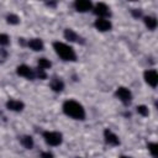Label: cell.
Here are the masks:
<instances>
[{"instance_id":"1","label":"cell","mask_w":158,"mask_h":158,"mask_svg":"<svg viewBox=\"0 0 158 158\" xmlns=\"http://www.w3.org/2000/svg\"><path fill=\"white\" fill-rule=\"evenodd\" d=\"M62 109H63V112L67 116H69V117H72L74 120H84L85 118V110H84L83 105L79 104L75 100L64 101Z\"/></svg>"},{"instance_id":"2","label":"cell","mask_w":158,"mask_h":158,"mask_svg":"<svg viewBox=\"0 0 158 158\" xmlns=\"http://www.w3.org/2000/svg\"><path fill=\"white\" fill-rule=\"evenodd\" d=\"M53 48H54L56 53L59 56V58H62L63 60H67V62H75L77 60V54L70 46L57 41V42H53Z\"/></svg>"},{"instance_id":"3","label":"cell","mask_w":158,"mask_h":158,"mask_svg":"<svg viewBox=\"0 0 158 158\" xmlns=\"http://www.w3.org/2000/svg\"><path fill=\"white\" fill-rule=\"evenodd\" d=\"M42 136H43L46 143L49 144V146H53V147L59 146V144L62 143V141H63L62 133L56 132V131H44V132L42 133Z\"/></svg>"},{"instance_id":"4","label":"cell","mask_w":158,"mask_h":158,"mask_svg":"<svg viewBox=\"0 0 158 158\" xmlns=\"http://www.w3.org/2000/svg\"><path fill=\"white\" fill-rule=\"evenodd\" d=\"M116 96L118 98V100L122 102V104H125V105H128L130 102H131V100H132V94H131V91L127 89V88H125V86H118L117 89H116Z\"/></svg>"},{"instance_id":"5","label":"cell","mask_w":158,"mask_h":158,"mask_svg":"<svg viewBox=\"0 0 158 158\" xmlns=\"http://www.w3.org/2000/svg\"><path fill=\"white\" fill-rule=\"evenodd\" d=\"M93 11H94V14L96 16H99V19H105V17H109L111 15L109 6L106 4H104V2H98L94 6V10Z\"/></svg>"},{"instance_id":"6","label":"cell","mask_w":158,"mask_h":158,"mask_svg":"<svg viewBox=\"0 0 158 158\" xmlns=\"http://www.w3.org/2000/svg\"><path fill=\"white\" fill-rule=\"evenodd\" d=\"M16 73H17L20 77H23V78L30 79V80H33V79L36 78L33 69H31V68H30L28 65H26V64L19 65V67L16 68Z\"/></svg>"},{"instance_id":"7","label":"cell","mask_w":158,"mask_h":158,"mask_svg":"<svg viewBox=\"0 0 158 158\" xmlns=\"http://www.w3.org/2000/svg\"><path fill=\"white\" fill-rule=\"evenodd\" d=\"M143 77H144V80H146V83L148 85H151L152 88H156L157 86V84H158V74H157V72L154 69L146 70L144 74H143Z\"/></svg>"},{"instance_id":"8","label":"cell","mask_w":158,"mask_h":158,"mask_svg":"<svg viewBox=\"0 0 158 158\" xmlns=\"http://www.w3.org/2000/svg\"><path fill=\"white\" fill-rule=\"evenodd\" d=\"M91 7H93V4L89 0H77L74 2V9L78 12H86L91 10Z\"/></svg>"},{"instance_id":"9","label":"cell","mask_w":158,"mask_h":158,"mask_svg":"<svg viewBox=\"0 0 158 158\" xmlns=\"http://www.w3.org/2000/svg\"><path fill=\"white\" fill-rule=\"evenodd\" d=\"M64 37L68 40V41H70V42H77V43H84L85 41H84V38L83 37H80L77 32H74L72 28H65L64 30Z\"/></svg>"},{"instance_id":"10","label":"cell","mask_w":158,"mask_h":158,"mask_svg":"<svg viewBox=\"0 0 158 158\" xmlns=\"http://www.w3.org/2000/svg\"><path fill=\"white\" fill-rule=\"evenodd\" d=\"M94 26H95L96 30H99V31H101V32L110 31L111 27H112L111 22H110L109 20H106V19H98V20H95Z\"/></svg>"},{"instance_id":"11","label":"cell","mask_w":158,"mask_h":158,"mask_svg":"<svg viewBox=\"0 0 158 158\" xmlns=\"http://www.w3.org/2000/svg\"><path fill=\"white\" fill-rule=\"evenodd\" d=\"M104 138H105V142H106L107 144H110V146H118V144H120L118 137H117L114 132H111L109 128H106V130L104 131Z\"/></svg>"},{"instance_id":"12","label":"cell","mask_w":158,"mask_h":158,"mask_svg":"<svg viewBox=\"0 0 158 158\" xmlns=\"http://www.w3.org/2000/svg\"><path fill=\"white\" fill-rule=\"evenodd\" d=\"M6 107L11 111H22L25 105L22 101L20 100H16V99H10L7 102H6Z\"/></svg>"},{"instance_id":"13","label":"cell","mask_w":158,"mask_h":158,"mask_svg":"<svg viewBox=\"0 0 158 158\" xmlns=\"http://www.w3.org/2000/svg\"><path fill=\"white\" fill-rule=\"evenodd\" d=\"M27 46H28L32 51H36V52L43 51V48H44V44H43V42H42L41 38H31V40H28Z\"/></svg>"},{"instance_id":"14","label":"cell","mask_w":158,"mask_h":158,"mask_svg":"<svg viewBox=\"0 0 158 158\" xmlns=\"http://www.w3.org/2000/svg\"><path fill=\"white\" fill-rule=\"evenodd\" d=\"M51 89L53 90V91H56V93H59V91H62L63 89H64V83H63V80L62 79H59V78H57V77H54L52 80H51Z\"/></svg>"},{"instance_id":"15","label":"cell","mask_w":158,"mask_h":158,"mask_svg":"<svg viewBox=\"0 0 158 158\" xmlns=\"http://www.w3.org/2000/svg\"><path fill=\"white\" fill-rule=\"evenodd\" d=\"M21 144L26 148V149H31L33 147V138L31 136H22L20 139Z\"/></svg>"},{"instance_id":"16","label":"cell","mask_w":158,"mask_h":158,"mask_svg":"<svg viewBox=\"0 0 158 158\" xmlns=\"http://www.w3.org/2000/svg\"><path fill=\"white\" fill-rule=\"evenodd\" d=\"M144 23H146V26L149 28V30H156V27H157V20H156V17H153V16H146L144 17Z\"/></svg>"},{"instance_id":"17","label":"cell","mask_w":158,"mask_h":158,"mask_svg":"<svg viewBox=\"0 0 158 158\" xmlns=\"http://www.w3.org/2000/svg\"><path fill=\"white\" fill-rule=\"evenodd\" d=\"M37 65H38V68H41V69L46 70V69L51 68L52 63H51V62H49L47 58H40V59L37 60Z\"/></svg>"},{"instance_id":"18","label":"cell","mask_w":158,"mask_h":158,"mask_svg":"<svg viewBox=\"0 0 158 158\" xmlns=\"http://www.w3.org/2000/svg\"><path fill=\"white\" fill-rule=\"evenodd\" d=\"M6 20H7V22H9L10 25H17V23L20 22V17H19L17 15H15V14H10V15H7Z\"/></svg>"},{"instance_id":"19","label":"cell","mask_w":158,"mask_h":158,"mask_svg":"<svg viewBox=\"0 0 158 158\" xmlns=\"http://www.w3.org/2000/svg\"><path fill=\"white\" fill-rule=\"evenodd\" d=\"M147 147H148V151L151 152V154L154 158H157V156H158V146H157V143H148Z\"/></svg>"},{"instance_id":"20","label":"cell","mask_w":158,"mask_h":158,"mask_svg":"<svg viewBox=\"0 0 158 158\" xmlns=\"http://www.w3.org/2000/svg\"><path fill=\"white\" fill-rule=\"evenodd\" d=\"M137 112H138L139 115H142V116H148V114H149L148 107H147L146 105H139V106H137Z\"/></svg>"},{"instance_id":"21","label":"cell","mask_w":158,"mask_h":158,"mask_svg":"<svg viewBox=\"0 0 158 158\" xmlns=\"http://www.w3.org/2000/svg\"><path fill=\"white\" fill-rule=\"evenodd\" d=\"M35 75H36L38 79H46V78H47L46 70H43V69H41V68H37V69L35 70Z\"/></svg>"},{"instance_id":"22","label":"cell","mask_w":158,"mask_h":158,"mask_svg":"<svg viewBox=\"0 0 158 158\" xmlns=\"http://www.w3.org/2000/svg\"><path fill=\"white\" fill-rule=\"evenodd\" d=\"M9 42H10L9 36L5 33H0V46H6L9 44Z\"/></svg>"},{"instance_id":"23","label":"cell","mask_w":158,"mask_h":158,"mask_svg":"<svg viewBox=\"0 0 158 158\" xmlns=\"http://www.w3.org/2000/svg\"><path fill=\"white\" fill-rule=\"evenodd\" d=\"M131 12H132L133 17H136V19H138V17H141V16H142V11H141V10L133 9V10H131Z\"/></svg>"},{"instance_id":"24","label":"cell","mask_w":158,"mask_h":158,"mask_svg":"<svg viewBox=\"0 0 158 158\" xmlns=\"http://www.w3.org/2000/svg\"><path fill=\"white\" fill-rule=\"evenodd\" d=\"M41 158H53V154L51 152H42L41 153Z\"/></svg>"},{"instance_id":"25","label":"cell","mask_w":158,"mask_h":158,"mask_svg":"<svg viewBox=\"0 0 158 158\" xmlns=\"http://www.w3.org/2000/svg\"><path fill=\"white\" fill-rule=\"evenodd\" d=\"M48 6H56V2H47Z\"/></svg>"},{"instance_id":"26","label":"cell","mask_w":158,"mask_h":158,"mask_svg":"<svg viewBox=\"0 0 158 158\" xmlns=\"http://www.w3.org/2000/svg\"><path fill=\"white\" fill-rule=\"evenodd\" d=\"M120 158H131V157H127V156H122V157H120Z\"/></svg>"}]
</instances>
